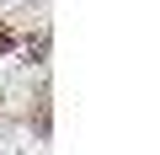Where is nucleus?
Segmentation results:
<instances>
[{
    "label": "nucleus",
    "mask_w": 160,
    "mask_h": 155,
    "mask_svg": "<svg viewBox=\"0 0 160 155\" xmlns=\"http://www.w3.org/2000/svg\"><path fill=\"white\" fill-rule=\"evenodd\" d=\"M11 43H16V38H11V27L0 22V54H11Z\"/></svg>",
    "instance_id": "1"
}]
</instances>
